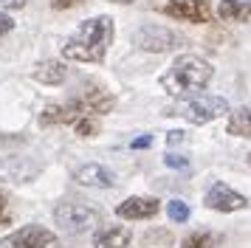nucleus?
<instances>
[{"label":"nucleus","instance_id":"aec40b11","mask_svg":"<svg viewBox=\"0 0 251 248\" xmlns=\"http://www.w3.org/2000/svg\"><path fill=\"white\" fill-rule=\"evenodd\" d=\"M12 223V209H9V192L6 186L0 183V225H9Z\"/></svg>","mask_w":251,"mask_h":248},{"label":"nucleus","instance_id":"dca6fc26","mask_svg":"<svg viewBox=\"0 0 251 248\" xmlns=\"http://www.w3.org/2000/svg\"><path fill=\"white\" fill-rule=\"evenodd\" d=\"M226 133L228 135H237V138H249V141H251V110H249V107L228 110Z\"/></svg>","mask_w":251,"mask_h":248},{"label":"nucleus","instance_id":"9b49d317","mask_svg":"<svg viewBox=\"0 0 251 248\" xmlns=\"http://www.w3.org/2000/svg\"><path fill=\"white\" fill-rule=\"evenodd\" d=\"M74 180L79 186H96V189H110L116 186V175L113 169L102 167V164H85L74 172Z\"/></svg>","mask_w":251,"mask_h":248},{"label":"nucleus","instance_id":"f257e3e1","mask_svg":"<svg viewBox=\"0 0 251 248\" xmlns=\"http://www.w3.org/2000/svg\"><path fill=\"white\" fill-rule=\"evenodd\" d=\"M110 43H113V20L107 14L91 17V20L79 23V28L65 40L62 56L71 62H102L107 56Z\"/></svg>","mask_w":251,"mask_h":248},{"label":"nucleus","instance_id":"cd10ccee","mask_svg":"<svg viewBox=\"0 0 251 248\" xmlns=\"http://www.w3.org/2000/svg\"><path fill=\"white\" fill-rule=\"evenodd\" d=\"M249 164H251V155H249Z\"/></svg>","mask_w":251,"mask_h":248},{"label":"nucleus","instance_id":"6ab92c4d","mask_svg":"<svg viewBox=\"0 0 251 248\" xmlns=\"http://www.w3.org/2000/svg\"><path fill=\"white\" fill-rule=\"evenodd\" d=\"M167 214H170V220H175V223H186L189 220V206L183 200H170L167 203Z\"/></svg>","mask_w":251,"mask_h":248},{"label":"nucleus","instance_id":"6e6552de","mask_svg":"<svg viewBox=\"0 0 251 248\" xmlns=\"http://www.w3.org/2000/svg\"><path fill=\"white\" fill-rule=\"evenodd\" d=\"M164 14L183 23H209L212 20V3L209 0H167Z\"/></svg>","mask_w":251,"mask_h":248},{"label":"nucleus","instance_id":"ddd939ff","mask_svg":"<svg viewBox=\"0 0 251 248\" xmlns=\"http://www.w3.org/2000/svg\"><path fill=\"white\" fill-rule=\"evenodd\" d=\"M130 240L133 234L127 225H102L93 231V248H127Z\"/></svg>","mask_w":251,"mask_h":248},{"label":"nucleus","instance_id":"f8f14e48","mask_svg":"<svg viewBox=\"0 0 251 248\" xmlns=\"http://www.w3.org/2000/svg\"><path fill=\"white\" fill-rule=\"evenodd\" d=\"M79 101L91 116H104V113H113V107H116L113 93L104 90V88H96V85H91V88L85 90V93L79 96Z\"/></svg>","mask_w":251,"mask_h":248},{"label":"nucleus","instance_id":"20e7f679","mask_svg":"<svg viewBox=\"0 0 251 248\" xmlns=\"http://www.w3.org/2000/svg\"><path fill=\"white\" fill-rule=\"evenodd\" d=\"M228 113V101L220 99V96H198V99H186L181 101L175 110H170L167 116H181L186 119L189 124L195 127H201V124H209L220 119V116H226Z\"/></svg>","mask_w":251,"mask_h":248},{"label":"nucleus","instance_id":"7ed1b4c3","mask_svg":"<svg viewBox=\"0 0 251 248\" xmlns=\"http://www.w3.org/2000/svg\"><path fill=\"white\" fill-rule=\"evenodd\" d=\"M54 220L68 234H88L102 223V209L88 200H62L54 206Z\"/></svg>","mask_w":251,"mask_h":248},{"label":"nucleus","instance_id":"39448f33","mask_svg":"<svg viewBox=\"0 0 251 248\" xmlns=\"http://www.w3.org/2000/svg\"><path fill=\"white\" fill-rule=\"evenodd\" d=\"M0 246L3 248H57L59 240L51 228L31 223V225H23V228L12 231V234H6L0 240Z\"/></svg>","mask_w":251,"mask_h":248},{"label":"nucleus","instance_id":"a878e982","mask_svg":"<svg viewBox=\"0 0 251 248\" xmlns=\"http://www.w3.org/2000/svg\"><path fill=\"white\" fill-rule=\"evenodd\" d=\"M181 141H183L181 130H172V133H167V144H181Z\"/></svg>","mask_w":251,"mask_h":248},{"label":"nucleus","instance_id":"5701e85b","mask_svg":"<svg viewBox=\"0 0 251 248\" xmlns=\"http://www.w3.org/2000/svg\"><path fill=\"white\" fill-rule=\"evenodd\" d=\"M12 28H14V20L6 14V11H0V37H3V34H9Z\"/></svg>","mask_w":251,"mask_h":248},{"label":"nucleus","instance_id":"bb28decb","mask_svg":"<svg viewBox=\"0 0 251 248\" xmlns=\"http://www.w3.org/2000/svg\"><path fill=\"white\" fill-rule=\"evenodd\" d=\"M113 3H122V6H130V3H136V0H113Z\"/></svg>","mask_w":251,"mask_h":248},{"label":"nucleus","instance_id":"393cba45","mask_svg":"<svg viewBox=\"0 0 251 248\" xmlns=\"http://www.w3.org/2000/svg\"><path fill=\"white\" fill-rule=\"evenodd\" d=\"M25 3H28V0H0L3 9H23Z\"/></svg>","mask_w":251,"mask_h":248},{"label":"nucleus","instance_id":"f03ea898","mask_svg":"<svg viewBox=\"0 0 251 248\" xmlns=\"http://www.w3.org/2000/svg\"><path fill=\"white\" fill-rule=\"evenodd\" d=\"M212 79V65L198 54H181L161 76V88L172 99H186L198 90H203Z\"/></svg>","mask_w":251,"mask_h":248},{"label":"nucleus","instance_id":"412c9836","mask_svg":"<svg viewBox=\"0 0 251 248\" xmlns=\"http://www.w3.org/2000/svg\"><path fill=\"white\" fill-rule=\"evenodd\" d=\"M164 164L170 169H186L189 167V158L178 155V152H167V155H164Z\"/></svg>","mask_w":251,"mask_h":248},{"label":"nucleus","instance_id":"b1692460","mask_svg":"<svg viewBox=\"0 0 251 248\" xmlns=\"http://www.w3.org/2000/svg\"><path fill=\"white\" fill-rule=\"evenodd\" d=\"M152 144V135H141V138H136V141H133V149H147V147Z\"/></svg>","mask_w":251,"mask_h":248},{"label":"nucleus","instance_id":"1a4fd4ad","mask_svg":"<svg viewBox=\"0 0 251 248\" xmlns=\"http://www.w3.org/2000/svg\"><path fill=\"white\" fill-rule=\"evenodd\" d=\"M82 116H91V113L82 107L79 99L57 101V104H48L46 110L40 113V127H59V124H71L74 127Z\"/></svg>","mask_w":251,"mask_h":248},{"label":"nucleus","instance_id":"4468645a","mask_svg":"<svg viewBox=\"0 0 251 248\" xmlns=\"http://www.w3.org/2000/svg\"><path fill=\"white\" fill-rule=\"evenodd\" d=\"M34 79L40 85H62L68 79V68L59 59H46V62H40L34 68Z\"/></svg>","mask_w":251,"mask_h":248},{"label":"nucleus","instance_id":"f3484780","mask_svg":"<svg viewBox=\"0 0 251 248\" xmlns=\"http://www.w3.org/2000/svg\"><path fill=\"white\" fill-rule=\"evenodd\" d=\"M217 246V234L206 231V228H198V231H189L183 237L181 248H215Z\"/></svg>","mask_w":251,"mask_h":248},{"label":"nucleus","instance_id":"4be33fe9","mask_svg":"<svg viewBox=\"0 0 251 248\" xmlns=\"http://www.w3.org/2000/svg\"><path fill=\"white\" fill-rule=\"evenodd\" d=\"M85 0H51V9L57 11H68V9H76V6H82Z\"/></svg>","mask_w":251,"mask_h":248},{"label":"nucleus","instance_id":"0eeeda50","mask_svg":"<svg viewBox=\"0 0 251 248\" xmlns=\"http://www.w3.org/2000/svg\"><path fill=\"white\" fill-rule=\"evenodd\" d=\"M133 43L141 48V51H155V54H164V51H172L183 43L181 34L170 31L164 25H144L133 34Z\"/></svg>","mask_w":251,"mask_h":248},{"label":"nucleus","instance_id":"a211bd4d","mask_svg":"<svg viewBox=\"0 0 251 248\" xmlns=\"http://www.w3.org/2000/svg\"><path fill=\"white\" fill-rule=\"evenodd\" d=\"M74 130H76V135H82V138H93V135H99V130H102L99 116H82L79 122L74 124Z\"/></svg>","mask_w":251,"mask_h":248},{"label":"nucleus","instance_id":"9d476101","mask_svg":"<svg viewBox=\"0 0 251 248\" xmlns=\"http://www.w3.org/2000/svg\"><path fill=\"white\" fill-rule=\"evenodd\" d=\"M161 212V200L155 198H144V195H133L116 206V214L122 220H150Z\"/></svg>","mask_w":251,"mask_h":248},{"label":"nucleus","instance_id":"2eb2a0df","mask_svg":"<svg viewBox=\"0 0 251 248\" xmlns=\"http://www.w3.org/2000/svg\"><path fill=\"white\" fill-rule=\"evenodd\" d=\"M217 17L223 23H246L251 20V3L249 0H220Z\"/></svg>","mask_w":251,"mask_h":248},{"label":"nucleus","instance_id":"423d86ee","mask_svg":"<svg viewBox=\"0 0 251 248\" xmlns=\"http://www.w3.org/2000/svg\"><path fill=\"white\" fill-rule=\"evenodd\" d=\"M203 203L206 209H215V212H243V209H249L251 203L246 195H240V192H234L228 183H223V180H215L212 186H209V192L203 195Z\"/></svg>","mask_w":251,"mask_h":248}]
</instances>
